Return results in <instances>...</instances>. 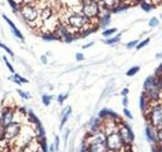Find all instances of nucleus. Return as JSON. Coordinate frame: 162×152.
Here are the masks:
<instances>
[{
  "label": "nucleus",
  "instance_id": "36",
  "mask_svg": "<svg viewBox=\"0 0 162 152\" xmlns=\"http://www.w3.org/2000/svg\"><path fill=\"white\" fill-rule=\"evenodd\" d=\"M150 2H151L153 5H157L159 3H161L162 0H150Z\"/></svg>",
  "mask_w": 162,
  "mask_h": 152
},
{
  "label": "nucleus",
  "instance_id": "41",
  "mask_svg": "<svg viewBox=\"0 0 162 152\" xmlns=\"http://www.w3.org/2000/svg\"><path fill=\"white\" fill-rule=\"evenodd\" d=\"M2 46H3V43H1V42H0V48H1Z\"/></svg>",
  "mask_w": 162,
  "mask_h": 152
},
{
  "label": "nucleus",
  "instance_id": "10",
  "mask_svg": "<svg viewBox=\"0 0 162 152\" xmlns=\"http://www.w3.org/2000/svg\"><path fill=\"white\" fill-rule=\"evenodd\" d=\"M62 6L68 8L72 11H81L82 0H61Z\"/></svg>",
  "mask_w": 162,
  "mask_h": 152
},
{
  "label": "nucleus",
  "instance_id": "27",
  "mask_svg": "<svg viewBox=\"0 0 162 152\" xmlns=\"http://www.w3.org/2000/svg\"><path fill=\"white\" fill-rule=\"evenodd\" d=\"M1 48L4 49V51L6 52V53H8V55H9L10 57H12V58L14 57V53H13V52L11 51V49L9 48V47H7L6 45H4V44H3V46H2Z\"/></svg>",
  "mask_w": 162,
  "mask_h": 152
},
{
  "label": "nucleus",
  "instance_id": "39",
  "mask_svg": "<svg viewBox=\"0 0 162 152\" xmlns=\"http://www.w3.org/2000/svg\"><path fill=\"white\" fill-rule=\"evenodd\" d=\"M93 44H94L93 42H91V43H88V44H86V45H84V46H83L82 48H83V49H87V48H89V47H91L92 45H93Z\"/></svg>",
  "mask_w": 162,
  "mask_h": 152
},
{
  "label": "nucleus",
  "instance_id": "14",
  "mask_svg": "<svg viewBox=\"0 0 162 152\" xmlns=\"http://www.w3.org/2000/svg\"><path fill=\"white\" fill-rule=\"evenodd\" d=\"M121 40V34H119L118 36H116V37H113V38H107V40L103 41V43L107 44V45H114V44H117L119 42V41Z\"/></svg>",
  "mask_w": 162,
  "mask_h": 152
},
{
  "label": "nucleus",
  "instance_id": "11",
  "mask_svg": "<svg viewBox=\"0 0 162 152\" xmlns=\"http://www.w3.org/2000/svg\"><path fill=\"white\" fill-rule=\"evenodd\" d=\"M2 18L4 19L5 21L8 23V26H10V29H11V32H12V34L15 36L16 38L19 39V40H21V41H23L24 40V38H23V35H22V33L19 30L17 27H16V26L14 23H13V21L11 20L10 18H8V16H6L5 14H2Z\"/></svg>",
  "mask_w": 162,
  "mask_h": 152
},
{
  "label": "nucleus",
  "instance_id": "26",
  "mask_svg": "<svg viewBox=\"0 0 162 152\" xmlns=\"http://www.w3.org/2000/svg\"><path fill=\"white\" fill-rule=\"evenodd\" d=\"M17 92H18V95H20V98H24V99H29L30 98V93L29 92H26V91H22L20 89H17Z\"/></svg>",
  "mask_w": 162,
  "mask_h": 152
},
{
  "label": "nucleus",
  "instance_id": "30",
  "mask_svg": "<svg viewBox=\"0 0 162 152\" xmlns=\"http://www.w3.org/2000/svg\"><path fill=\"white\" fill-rule=\"evenodd\" d=\"M67 96H68V95H60L59 96H58L57 99H58V101L60 103V104H63V101L67 98Z\"/></svg>",
  "mask_w": 162,
  "mask_h": 152
},
{
  "label": "nucleus",
  "instance_id": "23",
  "mask_svg": "<svg viewBox=\"0 0 162 152\" xmlns=\"http://www.w3.org/2000/svg\"><path fill=\"white\" fill-rule=\"evenodd\" d=\"M149 42H150V38L145 39L144 41H142V42H140V43L138 44V45L136 46V49H137V50H140V49H142V48H144L145 46L149 44Z\"/></svg>",
  "mask_w": 162,
  "mask_h": 152
},
{
  "label": "nucleus",
  "instance_id": "18",
  "mask_svg": "<svg viewBox=\"0 0 162 152\" xmlns=\"http://www.w3.org/2000/svg\"><path fill=\"white\" fill-rule=\"evenodd\" d=\"M27 115H29V117H30V120L33 122V123H35L36 125H40V121H39V119L36 117V115L33 114V112L32 110H29V113H27Z\"/></svg>",
  "mask_w": 162,
  "mask_h": 152
},
{
  "label": "nucleus",
  "instance_id": "40",
  "mask_svg": "<svg viewBox=\"0 0 162 152\" xmlns=\"http://www.w3.org/2000/svg\"><path fill=\"white\" fill-rule=\"evenodd\" d=\"M132 1H134L135 3H141V2H143L144 0H132Z\"/></svg>",
  "mask_w": 162,
  "mask_h": 152
},
{
  "label": "nucleus",
  "instance_id": "13",
  "mask_svg": "<svg viewBox=\"0 0 162 152\" xmlns=\"http://www.w3.org/2000/svg\"><path fill=\"white\" fill-rule=\"evenodd\" d=\"M70 114H71V107H66L65 110L62 112V120H61V124H60V129H62L64 125H65V123L68 120V118L70 117Z\"/></svg>",
  "mask_w": 162,
  "mask_h": 152
},
{
  "label": "nucleus",
  "instance_id": "34",
  "mask_svg": "<svg viewBox=\"0 0 162 152\" xmlns=\"http://www.w3.org/2000/svg\"><path fill=\"white\" fill-rule=\"evenodd\" d=\"M54 147H55V150H58L59 149V137H56L55 138V144H54Z\"/></svg>",
  "mask_w": 162,
  "mask_h": 152
},
{
  "label": "nucleus",
  "instance_id": "22",
  "mask_svg": "<svg viewBox=\"0 0 162 152\" xmlns=\"http://www.w3.org/2000/svg\"><path fill=\"white\" fill-rule=\"evenodd\" d=\"M140 70V67H138V66H135V67H132L131 69H129L127 72V75L128 76H134L136 73H138V71Z\"/></svg>",
  "mask_w": 162,
  "mask_h": 152
},
{
  "label": "nucleus",
  "instance_id": "6",
  "mask_svg": "<svg viewBox=\"0 0 162 152\" xmlns=\"http://www.w3.org/2000/svg\"><path fill=\"white\" fill-rule=\"evenodd\" d=\"M105 145L108 152H123L126 145L120 136L118 130L107 134L105 137Z\"/></svg>",
  "mask_w": 162,
  "mask_h": 152
},
{
  "label": "nucleus",
  "instance_id": "17",
  "mask_svg": "<svg viewBox=\"0 0 162 152\" xmlns=\"http://www.w3.org/2000/svg\"><path fill=\"white\" fill-rule=\"evenodd\" d=\"M117 29H114V27H113V29H104L102 32V36L104 38H111V36H113L114 33H117Z\"/></svg>",
  "mask_w": 162,
  "mask_h": 152
},
{
  "label": "nucleus",
  "instance_id": "5",
  "mask_svg": "<svg viewBox=\"0 0 162 152\" xmlns=\"http://www.w3.org/2000/svg\"><path fill=\"white\" fill-rule=\"evenodd\" d=\"M101 8V5L97 0H82L81 11L91 20H95L100 17Z\"/></svg>",
  "mask_w": 162,
  "mask_h": 152
},
{
  "label": "nucleus",
  "instance_id": "9",
  "mask_svg": "<svg viewBox=\"0 0 162 152\" xmlns=\"http://www.w3.org/2000/svg\"><path fill=\"white\" fill-rule=\"evenodd\" d=\"M20 132V127L18 124L11 123L9 126L5 127V139H12L17 136V134Z\"/></svg>",
  "mask_w": 162,
  "mask_h": 152
},
{
  "label": "nucleus",
  "instance_id": "42",
  "mask_svg": "<svg viewBox=\"0 0 162 152\" xmlns=\"http://www.w3.org/2000/svg\"><path fill=\"white\" fill-rule=\"evenodd\" d=\"M97 1H98V2H99V0H97Z\"/></svg>",
  "mask_w": 162,
  "mask_h": 152
},
{
  "label": "nucleus",
  "instance_id": "20",
  "mask_svg": "<svg viewBox=\"0 0 162 152\" xmlns=\"http://www.w3.org/2000/svg\"><path fill=\"white\" fill-rule=\"evenodd\" d=\"M3 61H4L5 65H6V67L8 68V70H9L12 74H14V73H15V72H14V68H13V66L11 65V63L9 62V61H8V59H7L6 56H3Z\"/></svg>",
  "mask_w": 162,
  "mask_h": 152
},
{
  "label": "nucleus",
  "instance_id": "3",
  "mask_svg": "<svg viewBox=\"0 0 162 152\" xmlns=\"http://www.w3.org/2000/svg\"><path fill=\"white\" fill-rule=\"evenodd\" d=\"M143 95L147 98L149 104L158 103L162 99V89L157 83V78L155 76H151L146 79L144 85Z\"/></svg>",
  "mask_w": 162,
  "mask_h": 152
},
{
  "label": "nucleus",
  "instance_id": "16",
  "mask_svg": "<svg viewBox=\"0 0 162 152\" xmlns=\"http://www.w3.org/2000/svg\"><path fill=\"white\" fill-rule=\"evenodd\" d=\"M13 76H14V78L17 80V82H18V85H21V84H24V83H29V80H27L26 78H24V77H22L20 76L19 74L17 73H14V74H12Z\"/></svg>",
  "mask_w": 162,
  "mask_h": 152
},
{
  "label": "nucleus",
  "instance_id": "31",
  "mask_svg": "<svg viewBox=\"0 0 162 152\" xmlns=\"http://www.w3.org/2000/svg\"><path fill=\"white\" fill-rule=\"evenodd\" d=\"M39 1H41V0H22V4H33Z\"/></svg>",
  "mask_w": 162,
  "mask_h": 152
},
{
  "label": "nucleus",
  "instance_id": "35",
  "mask_svg": "<svg viewBox=\"0 0 162 152\" xmlns=\"http://www.w3.org/2000/svg\"><path fill=\"white\" fill-rule=\"evenodd\" d=\"M128 104H129V101H128L127 95H125L123 98V104H124V107H128Z\"/></svg>",
  "mask_w": 162,
  "mask_h": 152
},
{
  "label": "nucleus",
  "instance_id": "32",
  "mask_svg": "<svg viewBox=\"0 0 162 152\" xmlns=\"http://www.w3.org/2000/svg\"><path fill=\"white\" fill-rule=\"evenodd\" d=\"M75 59L80 62V61L84 60V56H83L82 53H76V55H75Z\"/></svg>",
  "mask_w": 162,
  "mask_h": 152
},
{
  "label": "nucleus",
  "instance_id": "29",
  "mask_svg": "<svg viewBox=\"0 0 162 152\" xmlns=\"http://www.w3.org/2000/svg\"><path fill=\"white\" fill-rule=\"evenodd\" d=\"M5 138V128L0 125V141Z\"/></svg>",
  "mask_w": 162,
  "mask_h": 152
},
{
  "label": "nucleus",
  "instance_id": "4",
  "mask_svg": "<svg viewBox=\"0 0 162 152\" xmlns=\"http://www.w3.org/2000/svg\"><path fill=\"white\" fill-rule=\"evenodd\" d=\"M146 116L150 126L156 130L162 128V103L149 104Z\"/></svg>",
  "mask_w": 162,
  "mask_h": 152
},
{
  "label": "nucleus",
  "instance_id": "28",
  "mask_svg": "<svg viewBox=\"0 0 162 152\" xmlns=\"http://www.w3.org/2000/svg\"><path fill=\"white\" fill-rule=\"evenodd\" d=\"M139 44V41L138 40H135V41H132V42L128 43L127 44V48L128 49H132V48H136V46Z\"/></svg>",
  "mask_w": 162,
  "mask_h": 152
},
{
  "label": "nucleus",
  "instance_id": "15",
  "mask_svg": "<svg viewBox=\"0 0 162 152\" xmlns=\"http://www.w3.org/2000/svg\"><path fill=\"white\" fill-rule=\"evenodd\" d=\"M153 6L154 5L150 2V0H144L143 2H141V7L143 8V10H145V11H150Z\"/></svg>",
  "mask_w": 162,
  "mask_h": 152
},
{
  "label": "nucleus",
  "instance_id": "2",
  "mask_svg": "<svg viewBox=\"0 0 162 152\" xmlns=\"http://www.w3.org/2000/svg\"><path fill=\"white\" fill-rule=\"evenodd\" d=\"M40 11L41 8L38 3L33 4H21L18 7V12L20 13L23 20L35 29H38L39 19H40Z\"/></svg>",
  "mask_w": 162,
  "mask_h": 152
},
{
  "label": "nucleus",
  "instance_id": "38",
  "mask_svg": "<svg viewBox=\"0 0 162 152\" xmlns=\"http://www.w3.org/2000/svg\"><path fill=\"white\" fill-rule=\"evenodd\" d=\"M122 95L123 96H125V95H127L128 93H129V89H128V88H124V90H122Z\"/></svg>",
  "mask_w": 162,
  "mask_h": 152
},
{
  "label": "nucleus",
  "instance_id": "33",
  "mask_svg": "<svg viewBox=\"0 0 162 152\" xmlns=\"http://www.w3.org/2000/svg\"><path fill=\"white\" fill-rule=\"evenodd\" d=\"M124 115H125L127 118H129V119H133V116L131 115V113H130V110H129L124 109Z\"/></svg>",
  "mask_w": 162,
  "mask_h": 152
},
{
  "label": "nucleus",
  "instance_id": "37",
  "mask_svg": "<svg viewBox=\"0 0 162 152\" xmlns=\"http://www.w3.org/2000/svg\"><path fill=\"white\" fill-rule=\"evenodd\" d=\"M41 61L44 63V64H47V63H48V61H47V57L45 56V55H43V56H41Z\"/></svg>",
  "mask_w": 162,
  "mask_h": 152
},
{
  "label": "nucleus",
  "instance_id": "7",
  "mask_svg": "<svg viewBox=\"0 0 162 152\" xmlns=\"http://www.w3.org/2000/svg\"><path fill=\"white\" fill-rule=\"evenodd\" d=\"M118 132H119L120 136H121V138L123 139V141H124L126 146H130L131 144H132L133 139H134L133 133H132V131H131V129L126 125V124L119 123Z\"/></svg>",
  "mask_w": 162,
  "mask_h": 152
},
{
  "label": "nucleus",
  "instance_id": "19",
  "mask_svg": "<svg viewBox=\"0 0 162 152\" xmlns=\"http://www.w3.org/2000/svg\"><path fill=\"white\" fill-rule=\"evenodd\" d=\"M156 78H157V83L159 85V87L162 89V66L157 70L156 72Z\"/></svg>",
  "mask_w": 162,
  "mask_h": 152
},
{
  "label": "nucleus",
  "instance_id": "24",
  "mask_svg": "<svg viewBox=\"0 0 162 152\" xmlns=\"http://www.w3.org/2000/svg\"><path fill=\"white\" fill-rule=\"evenodd\" d=\"M148 24H149L150 27H156L159 24V19L156 18V17L150 18V20H149V23H148Z\"/></svg>",
  "mask_w": 162,
  "mask_h": 152
},
{
  "label": "nucleus",
  "instance_id": "8",
  "mask_svg": "<svg viewBox=\"0 0 162 152\" xmlns=\"http://www.w3.org/2000/svg\"><path fill=\"white\" fill-rule=\"evenodd\" d=\"M13 110L10 109V107H5V109L2 110L1 114V119H0V125L2 127H7L9 126L11 123H13Z\"/></svg>",
  "mask_w": 162,
  "mask_h": 152
},
{
  "label": "nucleus",
  "instance_id": "25",
  "mask_svg": "<svg viewBox=\"0 0 162 152\" xmlns=\"http://www.w3.org/2000/svg\"><path fill=\"white\" fill-rule=\"evenodd\" d=\"M156 141L158 143L162 142V128L156 130Z\"/></svg>",
  "mask_w": 162,
  "mask_h": 152
},
{
  "label": "nucleus",
  "instance_id": "12",
  "mask_svg": "<svg viewBox=\"0 0 162 152\" xmlns=\"http://www.w3.org/2000/svg\"><path fill=\"white\" fill-rule=\"evenodd\" d=\"M122 0H99V3L102 8L104 9L114 10L116 9L119 5H121Z\"/></svg>",
  "mask_w": 162,
  "mask_h": 152
},
{
  "label": "nucleus",
  "instance_id": "21",
  "mask_svg": "<svg viewBox=\"0 0 162 152\" xmlns=\"http://www.w3.org/2000/svg\"><path fill=\"white\" fill-rule=\"evenodd\" d=\"M51 101H52V96L50 95H44L42 96V101H43V104L45 106L48 107L50 104H51Z\"/></svg>",
  "mask_w": 162,
  "mask_h": 152
},
{
  "label": "nucleus",
  "instance_id": "1",
  "mask_svg": "<svg viewBox=\"0 0 162 152\" xmlns=\"http://www.w3.org/2000/svg\"><path fill=\"white\" fill-rule=\"evenodd\" d=\"M61 23H65L72 34L82 35L83 33L89 32L93 26V20L88 18L82 11H72L68 8L64 7Z\"/></svg>",
  "mask_w": 162,
  "mask_h": 152
}]
</instances>
